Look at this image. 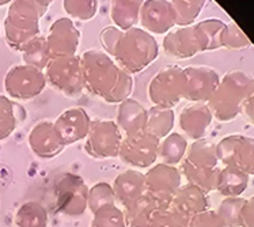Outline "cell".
Returning <instances> with one entry per match:
<instances>
[{"mask_svg": "<svg viewBox=\"0 0 254 227\" xmlns=\"http://www.w3.org/2000/svg\"><path fill=\"white\" fill-rule=\"evenodd\" d=\"M47 84L68 98H78L84 91L80 56L51 59L44 70Z\"/></svg>", "mask_w": 254, "mask_h": 227, "instance_id": "5", "label": "cell"}, {"mask_svg": "<svg viewBox=\"0 0 254 227\" xmlns=\"http://www.w3.org/2000/svg\"><path fill=\"white\" fill-rule=\"evenodd\" d=\"M245 199L242 197H226L218 207V215L226 227H241V211Z\"/></svg>", "mask_w": 254, "mask_h": 227, "instance_id": "37", "label": "cell"}, {"mask_svg": "<svg viewBox=\"0 0 254 227\" xmlns=\"http://www.w3.org/2000/svg\"><path fill=\"white\" fill-rule=\"evenodd\" d=\"M21 53L23 64L36 67L38 70H41V71H44L47 68L48 63L51 62V56H49V51H48L47 37L41 36V34L36 37L34 40H31L27 45H25Z\"/></svg>", "mask_w": 254, "mask_h": 227, "instance_id": "32", "label": "cell"}, {"mask_svg": "<svg viewBox=\"0 0 254 227\" xmlns=\"http://www.w3.org/2000/svg\"><path fill=\"white\" fill-rule=\"evenodd\" d=\"M163 207L167 206H162L147 193H144L136 202L124 208L125 225L127 227H151L155 215Z\"/></svg>", "mask_w": 254, "mask_h": 227, "instance_id": "23", "label": "cell"}, {"mask_svg": "<svg viewBox=\"0 0 254 227\" xmlns=\"http://www.w3.org/2000/svg\"><path fill=\"white\" fill-rule=\"evenodd\" d=\"M174 21L178 27L192 26L205 5L204 0H173Z\"/></svg>", "mask_w": 254, "mask_h": 227, "instance_id": "34", "label": "cell"}, {"mask_svg": "<svg viewBox=\"0 0 254 227\" xmlns=\"http://www.w3.org/2000/svg\"><path fill=\"white\" fill-rule=\"evenodd\" d=\"M162 49L171 59H189L200 53L197 40L193 31V25L173 29L163 37Z\"/></svg>", "mask_w": 254, "mask_h": 227, "instance_id": "19", "label": "cell"}, {"mask_svg": "<svg viewBox=\"0 0 254 227\" xmlns=\"http://www.w3.org/2000/svg\"><path fill=\"white\" fill-rule=\"evenodd\" d=\"M90 227H127L124 210L117 204L101 207L93 212V219Z\"/></svg>", "mask_w": 254, "mask_h": 227, "instance_id": "35", "label": "cell"}, {"mask_svg": "<svg viewBox=\"0 0 254 227\" xmlns=\"http://www.w3.org/2000/svg\"><path fill=\"white\" fill-rule=\"evenodd\" d=\"M241 113L244 114V117L249 121L250 124L254 125V79L249 88V93H248L244 101Z\"/></svg>", "mask_w": 254, "mask_h": 227, "instance_id": "44", "label": "cell"}, {"mask_svg": "<svg viewBox=\"0 0 254 227\" xmlns=\"http://www.w3.org/2000/svg\"><path fill=\"white\" fill-rule=\"evenodd\" d=\"M141 1L139 0H116L110 5V18L114 27L119 30L127 31L136 27L139 23Z\"/></svg>", "mask_w": 254, "mask_h": 227, "instance_id": "26", "label": "cell"}, {"mask_svg": "<svg viewBox=\"0 0 254 227\" xmlns=\"http://www.w3.org/2000/svg\"><path fill=\"white\" fill-rule=\"evenodd\" d=\"M145 123H147V109L140 102H137L136 99L128 98L120 103L117 108L116 124L119 125L120 131L125 136L144 132Z\"/></svg>", "mask_w": 254, "mask_h": 227, "instance_id": "22", "label": "cell"}, {"mask_svg": "<svg viewBox=\"0 0 254 227\" xmlns=\"http://www.w3.org/2000/svg\"><path fill=\"white\" fill-rule=\"evenodd\" d=\"M176 123V113L170 108L151 106L147 110V123L145 131L150 132L156 139H165L173 132Z\"/></svg>", "mask_w": 254, "mask_h": 227, "instance_id": "28", "label": "cell"}, {"mask_svg": "<svg viewBox=\"0 0 254 227\" xmlns=\"http://www.w3.org/2000/svg\"><path fill=\"white\" fill-rule=\"evenodd\" d=\"M181 170L177 166L155 163L144 174L145 193L162 206H170L173 197L181 188Z\"/></svg>", "mask_w": 254, "mask_h": 227, "instance_id": "12", "label": "cell"}, {"mask_svg": "<svg viewBox=\"0 0 254 227\" xmlns=\"http://www.w3.org/2000/svg\"><path fill=\"white\" fill-rule=\"evenodd\" d=\"M216 155L224 166L254 176V138L245 135H230L216 143Z\"/></svg>", "mask_w": 254, "mask_h": 227, "instance_id": "11", "label": "cell"}, {"mask_svg": "<svg viewBox=\"0 0 254 227\" xmlns=\"http://www.w3.org/2000/svg\"><path fill=\"white\" fill-rule=\"evenodd\" d=\"M84 90L106 103H121L133 90L132 75L120 68L113 59L99 49L80 55Z\"/></svg>", "mask_w": 254, "mask_h": 227, "instance_id": "1", "label": "cell"}, {"mask_svg": "<svg viewBox=\"0 0 254 227\" xmlns=\"http://www.w3.org/2000/svg\"><path fill=\"white\" fill-rule=\"evenodd\" d=\"M185 91V76L184 67L166 66L152 76L148 83L147 94L154 106L173 109L181 99Z\"/></svg>", "mask_w": 254, "mask_h": 227, "instance_id": "6", "label": "cell"}, {"mask_svg": "<svg viewBox=\"0 0 254 227\" xmlns=\"http://www.w3.org/2000/svg\"><path fill=\"white\" fill-rule=\"evenodd\" d=\"M159 142L150 132L124 136L119 151V158L130 169H150L155 165L159 151Z\"/></svg>", "mask_w": 254, "mask_h": 227, "instance_id": "10", "label": "cell"}, {"mask_svg": "<svg viewBox=\"0 0 254 227\" xmlns=\"http://www.w3.org/2000/svg\"><path fill=\"white\" fill-rule=\"evenodd\" d=\"M48 211L41 203L27 202L19 207L15 215L16 227H47Z\"/></svg>", "mask_w": 254, "mask_h": 227, "instance_id": "33", "label": "cell"}, {"mask_svg": "<svg viewBox=\"0 0 254 227\" xmlns=\"http://www.w3.org/2000/svg\"><path fill=\"white\" fill-rule=\"evenodd\" d=\"M123 132L113 120H94L84 139V150L94 159H112L119 156Z\"/></svg>", "mask_w": 254, "mask_h": 227, "instance_id": "9", "label": "cell"}, {"mask_svg": "<svg viewBox=\"0 0 254 227\" xmlns=\"http://www.w3.org/2000/svg\"><path fill=\"white\" fill-rule=\"evenodd\" d=\"M188 140L185 136L178 132H171L169 136L159 142V151L158 158L161 159V163L169 166H177L181 163L188 151Z\"/></svg>", "mask_w": 254, "mask_h": 227, "instance_id": "30", "label": "cell"}, {"mask_svg": "<svg viewBox=\"0 0 254 227\" xmlns=\"http://www.w3.org/2000/svg\"><path fill=\"white\" fill-rule=\"evenodd\" d=\"M224 23L218 18H208L193 25V31L197 40L200 52L216 51L220 47V36L223 31Z\"/></svg>", "mask_w": 254, "mask_h": 227, "instance_id": "25", "label": "cell"}, {"mask_svg": "<svg viewBox=\"0 0 254 227\" xmlns=\"http://www.w3.org/2000/svg\"><path fill=\"white\" fill-rule=\"evenodd\" d=\"M47 44L51 59L75 56L80 42V31L69 18H59L48 31Z\"/></svg>", "mask_w": 254, "mask_h": 227, "instance_id": "14", "label": "cell"}, {"mask_svg": "<svg viewBox=\"0 0 254 227\" xmlns=\"http://www.w3.org/2000/svg\"><path fill=\"white\" fill-rule=\"evenodd\" d=\"M26 119V110L7 95L0 94V142L10 138Z\"/></svg>", "mask_w": 254, "mask_h": 227, "instance_id": "24", "label": "cell"}, {"mask_svg": "<svg viewBox=\"0 0 254 227\" xmlns=\"http://www.w3.org/2000/svg\"><path fill=\"white\" fill-rule=\"evenodd\" d=\"M99 1L97 0H64L63 8L69 15V19L90 21L97 15Z\"/></svg>", "mask_w": 254, "mask_h": 227, "instance_id": "36", "label": "cell"}, {"mask_svg": "<svg viewBox=\"0 0 254 227\" xmlns=\"http://www.w3.org/2000/svg\"><path fill=\"white\" fill-rule=\"evenodd\" d=\"M220 47L227 48V49H245L250 47V40L244 31L239 29L238 25L231 22V23H226L222 31Z\"/></svg>", "mask_w": 254, "mask_h": 227, "instance_id": "39", "label": "cell"}, {"mask_svg": "<svg viewBox=\"0 0 254 227\" xmlns=\"http://www.w3.org/2000/svg\"><path fill=\"white\" fill-rule=\"evenodd\" d=\"M116 204L113 188L108 182H97L88 189V210L95 212L101 207Z\"/></svg>", "mask_w": 254, "mask_h": 227, "instance_id": "38", "label": "cell"}, {"mask_svg": "<svg viewBox=\"0 0 254 227\" xmlns=\"http://www.w3.org/2000/svg\"><path fill=\"white\" fill-rule=\"evenodd\" d=\"M212 113L207 103L190 102L184 106L178 116V125L182 134L194 140L204 139L208 128L212 123Z\"/></svg>", "mask_w": 254, "mask_h": 227, "instance_id": "18", "label": "cell"}, {"mask_svg": "<svg viewBox=\"0 0 254 227\" xmlns=\"http://www.w3.org/2000/svg\"><path fill=\"white\" fill-rule=\"evenodd\" d=\"M88 188L83 177L63 173L55 182L57 211L67 217H80L88 210Z\"/></svg>", "mask_w": 254, "mask_h": 227, "instance_id": "7", "label": "cell"}, {"mask_svg": "<svg viewBox=\"0 0 254 227\" xmlns=\"http://www.w3.org/2000/svg\"><path fill=\"white\" fill-rule=\"evenodd\" d=\"M241 227H254V196L245 199L241 211Z\"/></svg>", "mask_w": 254, "mask_h": 227, "instance_id": "43", "label": "cell"}, {"mask_svg": "<svg viewBox=\"0 0 254 227\" xmlns=\"http://www.w3.org/2000/svg\"><path fill=\"white\" fill-rule=\"evenodd\" d=\"M185 162L200 167H218L219 159L216 155V143L209 139L194 140L188 147L187 155L184 158Z\"/></svg>", "mask_w": 254, "mask_h": 227, "instance_id": "31", "label": "cell"}, {"mask_svg": "<svg viewBox=\"0 0 254 227\" xmlns=\"http://www.w3.org/2000/svg\"><path fill=\"white\" fill-rule=\"evenodd\" d=\"M139 25L151 36L167 34L176 26L174 10L169 0H145L141 1Z\"/></svg>", "mask_w": 254, "mask_h": 227, "instance_id": "15", "label": "cell"}, {"mask_svg": "<svg viewBox=\"0 0 254 227\" xmlns=\"http://www.w3.org/2000/svg\"><path fill=\"white\" fill-rule=\"evenodd\" d=\"M112 188L116 203L124 210L145 193L144 174L136 169H127L114 178Z\"/></svg>", "mask_w": 254, "mask_h": 227, "instance_id": "20", "label": "cell"}, {"mask_svg": "<svg viewBox=\"0 0 254 227\" xmlns=\"http://www.w3.org/2000/svg\"><path fill=\"white\" fill-rule=\"evenodd\" d=\"M121 33L123 31L119 30L117 27H114V26H109V27H106L104 30L101 31V36H99V40H101V44H102V47L105 49V53H108L110 56V53L116 47V44L119 41L120 36H121Z\"/></svg>", "mask_w": 254, "mask_h": 227, "instance_id": "42", "label": "cell"}, {"mask_svg": "<svg viewBox=\"0 0 254 227\" xmlns=\"http://www.w3.org/2000/svg\"><path fill=\"white\" fill-rule=\"evenodd\" d=\"M188 227H226L222 219L218 215V212L213 210H205V211L200 212L193 215L189 219V225Z\"/></svg>", "mask_w": 254, "mask_h": 227, "instance_id": "41", "label": "cell"}, {"mask_svg": "<svg viewBox=\"0 0 254 227\" xmlns=\"http://www.w3.org/2000/svg\"><path fill=\"white\" fill-rule=\"evenodd\" d=\"M249 178L250 177L244 171L224 166L219 173L216 191L224 197H241L249 186Z\"/></svg>", "mask_w": 254, "mask_h": 227, "instance_id": "29", "label": "cell"}, {"mask_svg": "<svg viewBox=\"0 0 254 227\" xmlns=\"http://www.w3.org/2000/svg\"><path fill=\"white\" fill-rule=\"evenodd\" d=\"M170 207L184 217L190 218L196 214L205 211L209 207L207 193L192 184H185L177 191L170 203Z\"/></svg>", "mask_w": 254, "mask_h": 227, "instance_id": "21", "label": "cell"}, {"mask_svg": "<svg viewBox=\"0 0 254 227\" xmlns=\"http://www.w3.org/2000/svg\"><path fill=\"white\" fill-rule=\"evenodd\" d=\"M184 76H185L184 99L190 102L207 103L220 80L219 74L208 66L184 67Z\"/></svg>", "mask_w": 254, "mask_h": 227, "instance_id": "13", "label": "cell"}, {"mask_svg": "<svg viewBox=\"0 0 254 227\" xmlns=\"http://www.w3.org/2000/svg\"><path fill=\"white\" fill-rule=\"evenodd\" d=\"M45 87L44 71L27 64L12 66L4 76V90L12 101H30L38 97Z\"/></svg>", "mask_w": 254, "mask_h": 227, "instance_id": "8", "label": "cell"}, {"mask_svg": "<svg viewBox=\"0 0 254 227\" xmlns=\"http://www.w3.org/2000/svg\"><path fill=\"white\" fill-rule=\"evenodd\" d=\"M189 218L184 217L170 206L163 207L151 223V227H188Z\"/></svg>", "mask_w": 254, "mask_h": 227, "instance_id": "40", "label": "cell"}, {"mask_svg": "<svg viewBox=\"0 0 254 227\" xmlns=\"http://www.w3.org/2000/svg\"><path fill=\"white\" fill-rule=\"evenodd\" d=\"M158 55L159 45L155 37L136 26L121 33L110 57L125 73L135 75L155 62Z\"/></svg>", "mask_w": 254, "mask_h": 227, "instance_id": "3", "label": "cell"}, {"mask_svg": "<svg viewBox=\"0 0 254 227\" xmlns=\"http://www.w3.org/2000/svg\"><path fill=\"white\" fill-rule=\"evenodd\" d=\"M27 143L33 154L41 159H52L67 147L52 121H40L31 128Z\"/></svg>", "mask_w": 254, "mask_h": 227, "instance_id": "16", "label": "cell"}, {"mask_svg": "<svg viewBox=\"0 0 254 227\" xmlns=\"http://www.w3.org/2000/svg\"><path fill=\"white\" fill-rule=\"evenodd\" d=\"M254 77L242 70H234L220 77L207 106L213 119L228 123L238 117Z\"/></svg>", "mask_w": 254, "mask_h": 227, "instance_id": "4", "label": "cell"}, {"mask_svg": "<svg viewBox=\"0 0 254 227\" xmlns=\"http://www.w3.org/2000/svg\"><path fill=\"white\" fill-rule=\"evenodd\" d=\"M53 124L64 145L71 146L86 139L91 127V119L84 109L69 108L59 114Z\"/></svg>", "mask_w": 254, "mask_h": 227, "instance_id": "17", "label": "cell"}, {"mask_svg": "<svg viewBox=\"0 0 254 227\" xmlns=\"http://www.w3.org/2000/svg\"><path fill=\"white\" fill-rule=\"evenodd\" d=\"M52 1L15 0L11 1L4 18V37L8 47L21 52L25 45L38 37L40 19L47 14Z\"/></svg>", "mask_w": 254, "mask_h": 227, "instance_id": "2", "label": "cell"}, {"mask_svg": "<svg viewBox=\"0 0 254 227\" xmlns=\"http://www.w3.org/2000/svg\"><path fill=\"white\" fill-rule=\"evenodd\" d=\"M220 173V167H200L188 163L185 160L181 162V174L185 177L188 184L197 186L205 193L216 191L218 177Z\"/></svg>", "mask_w": 254, "mask_h": 227, "instance_id": "27", "label": "cell"}]
</instances>
